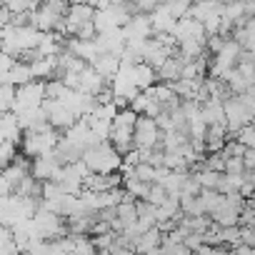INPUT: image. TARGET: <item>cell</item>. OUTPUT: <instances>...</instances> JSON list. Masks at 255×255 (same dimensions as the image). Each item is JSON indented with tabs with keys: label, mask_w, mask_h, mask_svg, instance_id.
Wrapping results in <instances>:
<instances>
[{
	"label": "cell",
	"mask_w": 255,
	"mask_h": 255,
	"mask_svg": "<svg viewBox=\"0 0 255 255\" xmlns=\"http://www.w3.org/2000/svg\"><path fill=\"white\" fill-rule=\"evenodd\" d=\"M223 108H225V128H228V133H233V135L240 130V128H245V125H250L255 120V95L250 90L225 98Z\"/></svg>",
	"instance_id": "obj_1"
},
{
	"label": "cell",
	"mask_w": 255,
	"mask_h": 255,
	"mask_svg": "<svg viewBox=\"0 0 255 255\" xmlns=\"http://www.w3.org/2000/svg\"><path fill=\"white\" fill-rule=\"evenodd\" d=\"M135 123H138V113L130 108H118L113 123H110V135L108 143L120 153L128 155L133 150V133H135Z\"/></svg>",
	"instance_id": "obj_2"
},
{
	"label": "cell",
	"mask_w": 255,
	"mask_h": 255,
	"mask_svg": "<svg viewBox=\"0 0 255 255\" xmlns=\"http://www.w3.org/2000/svg\"><path fill=\"white\" fill-rule=\"evenodd\" d=\"M83 165L88 168V173L93 175H108V173H118L123 168V155L105 140V143H95L83 153Z\"/></svg>",
	"instance_id": "obj_3"
},
{
	"label": "cell",
	"mask_w": 255,
	"mask_h": 255,
	"mask_svg": "<svg viewBox=\"0 0 255 255\" xmlns=\"http://www.w3.org/2000/svg\"><path fill=\"white\" fill-rule=\"evenodd\" d=\"M58 143H60V133L55 130V128H50L48 123L35 128V130H23V140H20L23 155L30 158V160L55 153Z\"/></svg>",
	"instance_id": "obj_4"
},
{
	"label": "cell",
	"mask_w": 255,
	"mask_h": 255,
	"mask_svg": "<svg viewBox=\"0 0 255 255\" xmlns=\"http://www.w3.org/2000/svg\"><path fill=\"white\" fill-rule=\"evenodd\" d=\"M160 135H163V133H160L155 118L138 115L135 133H133V150H138V153H150V150L160 148Z\"/></svg>",
	"instance_id": "obj_5"
},
{
	"label": "cell",
	"mask_w": 255,
	"mask_h": 255,
	"mask_svg": "<svg viewBox=\"0 0 255 255\" xmlns=\"http://www.w3.org/2000/svg\"><path fill=\"white\" fill-rule=\"evenodd\" d=\"M33 223H35V230L43 240H58V238H65L68 235V223L65 218L55 215L53 210H48L45 205L38 208V213L33 215Z\"/></svg>",
	"instance_id": "obj_6"
},
{
	"label": "cell",
	"mask_w": 255,
	"mask_h": 255,
	"mask_svg": "<svg viewBox=\"0 0 255 255\" xmlns=\"http://www.w3.org/2000/svg\"><path fill=\"white\" fill-rule=\"evenodd\" d=\"M45 103V83L43 80H30L20 88H15V105H13V113H25V110H33V108H40Z\"/></svg>",
	"instance_id": "obj_7"
},
{
	"label": "cell",
	"mask_w": 255,
	"mask_h": 255,
	"mask_svg": "<svg viewBox=\"0 0 255 255\" xmlns=\"http://www.w3.org/2000/svg\"><path fill=\"white\" fill-rule=\"evenodd\" d=\"M43 108H45V115H48V125L55 128L58 133L68 130V128H73V125L80 120L78 113H75L65 100H45Z\"/></svg>",
	"instance_id": "obj_8"
},
{
	"label": "cell",
	"mask_w": 255,
	"mask_h": 255,
	"mask_svg": "<svg viewBox=\"0 0 255 255\" xmlns=\"http://www.w3.org/2000/svg\"><path fill=\"white\" fill-rule=\"evenodd\" d=\"M173 38H175L178 45H180V43H188V40L208 43V33H205L203 23H198V20L190 18V15H185V18H180V20L175 23V28H173Z\"/></svg>",
	"instance_id": "obj_9"
},
{
	"label": "cell",
	"mask_w": 255,
	"mask_h": 255,
	"mask_svg": "<svg viewBox=\"0 0 255 255\" xmlns=\"http://www.w3.org/2000/svg\"><path fill=\"white\" fill-rule=\"evenodd\" d=\"M60 168H63V163L58 160L55 153H50V155L35 158V160L30 163V175H33L38 183H48V180H55V175L60 173Z\"/></svg>",
	"instance_id": "obj_10"
},
{
	"label": "cell",
	"mask_w": 255,
	"mask_h": 255,
	"mask_svg": "<svg viewBox=\"0 0 255 255\" xmlns=\"http://www.w3.org/2000/svg\"><path fill=\"white\" fill-rule=\"evenodd\" d=\"M65 143H70L75 150H80V153H85L90 145H95V138H93V133H90V128H88V123L85 120H78L73 128H68V130H63V135H60Z\"/></svg>",
	"instance_id": "obj_11"
},
{
	"label": "cell",
	"mask_w": 255,
	"mask_h": 255,
	"mask_svg": "<svg viewBox=\"0 0 255 255\" xmlns=\"http://www.w3.org/2000/svg\"><path fill=\"white\" fill-rule=\"evenodd\" d=\"M123 35H125V40H148V38H153L150 18L145 13L130 15V20L123 25Z\"/></svg>",
	"instance_id": "obj_12"
},
{
	"label": "cell",
	"mask_w": 255,
	"mask_h": 255,
	"mask_svg": "<svg viewBox=\"0 0 255 255\" xmlns=\"http://www.w3.org/2000/svg\"><path fill=\"white\" fill-rule=\"evenodd\" d=\"M105 88H108V80H105V78H100V75L95 73V68H93V65H88V68L78 75V88H75V90H80V93H85V95L98 98Z\"/></svg>",
	"instance_id": "obj_13"
},
{
	"label": "cell",
	"mask_w": 255,
	"mask_h": 255,
	"mask_svg": "<svg viewBox=\"0 0 255 255\" xmlns=\"http://www.w3.org/2000/svg\"><path fill=\"white\" fill-rule=\"evenodd\" d=\"M65 48L73 53V55H78L80 60H85L88 65H93L95 63V58L100 55V50H98V45H95V38H68V43H65Z\"/></svg>",
	"instance_id": "obj_14"
},
{
	"label": "cell",
	"mask_w": 255,
	"mask_h": 255,
	"mask_svg": "<svg viewBox=\"0 0 255 255\" xmlns=\"http://www.w3.org/2000/svg\"><path fill=\"white\" fill-rule=\"evenodd\" d=\"M28 65H30L35 80L48 83V80H53V78L58 75V55H38V58H33Z\"/></svg>",
	"instance_id": "obj_15"
},
{
	"label": "cell",
	"mask_w": 255,
	"mask_h": 255,
	"mask_svg": "<svg viewBox=\"0 0 255 255\" xmlns=\"http://www.w3.org/2000/svg\"><path fill=\"white\" fill-rule=\"evenodd\" d=\"M163 245V230L155 225V228H148L145 233H140L135 240H133V250L138 253V255H145V253H150V250H158Z\"/></svg>",
	"instance_id": "obj_16"
},
{
	"label": "cell",
	"mask_w": 255,
	"mask_h": 255,
	"mask_svg": "<svg viewBox=\"0 0 255 255\" xmlns=\"http://www.w3.org/2000/svg\"><path fill=\"white\" fill-rule=\"evenodd\" d=\"M150 18V28H153V35H163V33H170L173 35V28H175V18L170 15V10L165 5H158L153 13H148Z\"/></svg>",
	"instance_id": "obj_17"
},
{
	"label": "cell",
	"mask_w": 255,
	"mask_h": 255,
	"mask_svg": "<svg viewBox=\"0 0 255 255\" xmlns=\"http://www.w3.org/2000/svg\"><path fill=\"white\" fill-rule=\"evenodd\" d=\"M30 175V163L25 160V155H15L5 168H3V178L13 185V190L18 188V183L23 180V178H28Z\"/></svg>",
	"instance_id": "obj_18"
},
{
	"label": "cell",
	"mask_w": 255,
	"mask_h": 255,
	"mask_svg": "<svg viewBox=\"0 0 255 255\" xmlns=\"http://www.w3.org/2000/svg\"><path fill=\"white\" fill-rule=\"evenodd\" d=\"M230 133L225 123H215V125H208V133H205V153H220L228 143Z\"/></svg>",
	"instance_id": "obj_19"
},
{
	"label": "cell",
	"mask_w": 255,
	"mask_h": 255,
	"mask_svg": "<svg viewBox=\"0 0 255 255\" xmlns=\"http://www.w3.org/2000/svg\"><path fill=\"white\" fill-rule=\"evenodd\" d=\"M130 110H135L138 115H148V118H158L160 113H163V108L158 105V100L148 93V90H140L138 95H135V100L128 105Z\"/></svg>",
	"instance_id": "obj_20"
},
{
	"label": "cell",
	"mask_w": 255,
	"mask_h": 255,
	"mask_svg": "<svg viewBox=\"0 0 255 255\" xmlns=\"http://www.w3.org/2000/svg\"><path fill=\"white\" fill-rule=\"evenodd\" d=\"M93 68H95V73H98L100 78H105V80L110 83V78H113V75L118 73V68H120V58L113 55V53H100V55L95 58Z\"/></svg>",
	"instance_id": "obj_21"
},
{
	"label": "cell",
	"mask_w": 255,
	"mask_h": 255,
	"mask_svg": "<svg viewBox=\"0 0 255 255\" xmlns=\"http://www.w3.org/2000/svg\"><path fill=\"white\" fill-rule=\"evenodd\" d=\"M150 185L153 183H145V180H140L135 175H123V190L130 195L133 200H148Z\"/></svg>",
	"instance_id": "obj_22"
},
{
	"label": "cell",
	"mask_w": 255,
	"mask_h": 255,
	"mask_svg": "<svg viewBox=\"0 0 255 255\" xmlns=\"http://www.w3.org/2000/svg\"><path fill=\"white\" fill-rule=\"evenodd\" d=\"M155 73H158V80H160V83H175V80H180V75H183V60H180L178 55H170Z\"/></svg>",
	"instance_id": "obj_23"
},
{
	"label": "cell",
	"mask_w": 255,
	"mask_h": 255,
	"mask_svg": "<svg viewBox=\"0 0 255 255\" xmlns=\"http://www.w3.org/2000/svg\"><path fill=\"white\" fill-rule=\"evenodd\" d=\"M200 110H203V118H205L208 125L225 123V108H223V100H218V98H208L205 103H200Z\"/></svg>",
	"instance_id": "obj_24"
},
{
	"label": "cell",
	"mask_w": 255,
	"mask_h": 255,
	"mask_svg": "<svg viewBox=\"0 0 255 255\" xmlns=\"http://www.w3.org/2000/svg\"><path fill=\"white\" fill-rule=\"evenodd\" d=\"M30 80H35L30 65L23 63V60H15V65L8 70V83L15 85V88H20V85H25V83H30Z\"/></svg>",
	"instance_id": "obj_25"
},
{
	"label": "cell",
	"mask_w": 255,
	"mask_h": 255,
	"mask_svg": "<svg viewBox=\"0 0 255 255\" xmlns=\"http://www.w3.org/2000/svg\"><path fill=\"white\" fill-rule=\"evenodd\" d=\"M135 83H138L140 90L153 88V85L158 83V73H155V68H150L148 63H138V65H135Z\"/></svg>",
	"instance_id": "obj_26"
},
{
	"label": "cell",
	"mask_w": 255,
	"mask_h": 255,
	"mask_svg": "<svg viewBox=\"0 0 255 255\" xmlns=\"http://www.w3.org/2000/svg\"><path fill=\"white\" fill-rule=\"evenodd\" d=\"M0 5H3L10 15H18V13H33L38 5L33 0H0Z\"/></svg>",
	"instance_id": "obj_27"
},
{
	"label": "cell",
	"mask_w": 255,
	"mask_h": 255,
	"mask_svg": "<svg viewBox=\"0 0 255 255\" xmlns=\"http://www.w3.org/2000/svg\"><path fill=\"white\" fill-rule=\"evenodd\" d=\"M15 105V85H0V115L13 113Z\"/></svg>",
	"instance_id": "obj_28"
},
{
	"label": "cell",
	"mask_w": 255,
	"mask_h": 255,
	"mask_svg": "<svg viewBox=\"0 0 255 255\" xmlns=\"http://www.w3.org/2000/svg\"><path fill=\"white\" fill-rule=\"evenodd\" d=\"M190 5H193V0H170V3H165V8L170 10V15H173L175 20L190 15Z\"/></svg>",
	"instance_id": "obj_29"
},
{
	"label": "cell",
	"mask_w": 255,
	"mask_h": 255,
	"mask_svg": "<svg viewBox=\"0 0 255 255\" xmlns=\"http://www.w3.org/2000/svg\"><path fill=\"white\" fill-rule=\"evenodd\" d=\"M245 200L255 198V173L253 170H245L243 173V183H240V190H238Z\"/></svg>",
	"instance_id": "obj_30"
},
{
	"label": "cell",
	"mask_w": 255,
	"mask_h": 255,
	"mask_svg": "<svg viewBox=\"0 0 255 255\" xmlns=\"http://www.w3.org/2000/svg\"><path fill=\"white\" fill-rule=\"evenodd\" d=\"M203 168L215 170V173H225V155L223 153H208V158L203 160Z\"/></svg>",
	"instance_id": "obj_31"
},
{
	"label": "cell",
	"mask_w": 255,
	"mask_h": 255,
	"mask_svg": "<svg viewBox=\"0 0 255 255\" xmlns=\"http://www.w3.org/2000/svg\"><path fill=\"white\" fill-rule=\"evenodd\" d=\"M235 140H240L245 148H253V150H255V128H253V125L240 128V130L235 133Z\"/></svg>",
	"instance_id": "obj_32"
},
{
	"label": "cell",
	"mask_w": 255,
	"mask_h": 255,
	"mask_svg": "<svg viewBox=\"0 0 255 255\" xmlns=\"http://www.w3.org/2000/svg\"><path fill=\"white\" fill-rule=\"evenodd\" d=\"M15 248V238H13V228L10 225H0V250Z\"/></svg>",
	"instance_id": "obj_33"
},
{
	"label": "cell",
	"mask_w": 255,
	"mask_h": 255,
	"mask_svg": "<svg viewBox=\"0 0 255 255\" xmlns=\"http://www.w3.org/2000/svg\"><path fill=\"white\" fill-rule=\"evenodd\" d=\"M130 5H133V10L135 13H153L155 8H158V0H130Z\"/></svg>",
	"instance_id": "obj_34"
},
{
	"label": "cell",
	"mask_w": 255,
	"mask_h": 255,
	"mask_svg": "<svg viewBox=\"0 0 255 255\" xmlns=\"http://www.w3.org/2000/svg\"><path fill=\"white\" fill-rule=\"evenodd\" d=\"M240 243L255 248V225H240Z\"/></svg>",
	"instance_id": "obj_35"
},
{
	"label": "cell",
	"mask_w": 255,
	"mask_h": 255,
	"mask_svg": "<svg viewBox=\"0 0 255 255\" xmlns=\"http://www.w3.org/2000/svg\"><path fill=\"white\" fill-rule=\"evenodd\" d=\"M243 158H225V173H243Z\"/></svg>",
	"instance_id": "obj_36"
},
{
	"label": "cell",
	"mask_w": 255,
	"mask_h": 255,
	"mask_svg": "<svg viewBox=\"0 0 255 255\" xmlns=\"http://www.w3.org/2000/svg\"><path fill=\"white\" fill-rule=\"evenodd\" d=\"M243 165H245V170H253V173H255V150H253V148H245V153H243Z\"/></svg>",
	"instance_id": "obj_37"
},
{
	"label": "cell",
	"mask_w": 255,
	"mask_h": 255,
	"mask_svg": "<svg viewBox=\"0 0 255 255\" xmlns=\"http://www.w3.org/2000/svg\"><path fill=\"white\" fill-rule=\"evenodd\" d=\"M8 195H13V185L3 178V173H0V198H8Z\"/></svg>",
	"instance_id": "obj_38"
},
{
	"label": "cell",
	"mask_w": 255,
	"mask_h": 255,
	"mask_svg": "<svg viewBox=\"0 0 255 255\" xmlns=\"http://www.w3.org/2000/svg\"><path fill=\"white\" fill-rule=\"evenodd\" d=\"M245 15L255 18V0H245Z\"/></svg>",
	"instance_id": "obj_39"
},
{
	"label": "cell",
	"mask_w": 255,
	"mask_h": 255,
	"mask_svg": "<svg viewBox=\"0 0 255 255\" xmlns=\"http://www.w3.org/2000/svg\"><path fill=\"white\" fill-rule=\"evenodd\" d=\"M165 3H170V0H158V5H165Z\"/></svg>",
	"instance_id": "obj_40"
},
{
	"label": "cell",
	"mask_w": 255,
	"mask_h": 255,
	"mask_svg": "<svg viewBox=\"0 0 255 255\" xmlns=\"http://www.w3.org/2000/svg\"><path fill=\"white\" fill-rule=\"evenodd\" d=\"M33 3H35V5H40V3H45V0H33Z\"/></svg>",
	"instance_id": "obj_41"
}]
</instances>
